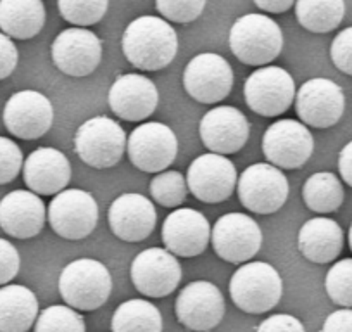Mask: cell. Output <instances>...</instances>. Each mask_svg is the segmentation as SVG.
Wrapping results in <instances>:
<instances>
[{
    "label": "cell",
    "instance_id": "obj_1",
    "mask_svg": "<svg viewBox=\"0 0 352 332\" xmlns=\"http://www.w3.org/2000/svg\"><path fill=\"white\" fill-rule=\"evenodd\" d=\"M123 54L142 71H159L173 63L178 52V35L166 19L140 16L123 33Z\"/></svg>",
    "mask_w": 352,
    "mask_h": 332
},
{
    "label": "cell",
    "instance_id": "obj_2",
    "mask_svg": "<svg viewBox=\"0 0 352 332\" xmlns=\"http://www.w3.org/2000/svg\"><path fill=\"white\" fill-rule=\"evenodd\" d=\"M113 279L104 263L80 258L67 263L59 277V293L67 307L92 311L102 307L111 296Z\"/></svg>",
    "mask_w": 352,
    "mask_h": 332
},
{
    "label": "cell",
    "instance_id": "obj_3",
    "mask_svg": "<svg viewBox=\"0 0 352 332\" xmlns=\"http://www.w3.org/2000/svg\"><path fill=\"white\" fill-rule=\"evenodd\" d=\"M230 49L247 66H264L280 56L283 33L278 23L264 14H245L230 30Z\"/></svg>",
    "mask_w": 352,
    "mask_h": 332
},
{
    "label": "cell",
    "instance_id": "obj_4",
    "mask_svg": "<svg viewBox=\"0 0 352 332\" xmlns=\"http://www.w3.org/2000/svg\"><path fill=\"white\" fill-rule=\"evenodd\" d=\"M232 301L245 313H266L282 300L283 282L278 270L270 263H243L230 280Z\"/></svg>",
    "mask_w": 352,
    "mask_h": 332
},
{
    "label": "cell",
    "instance_id": "obj_5",
    "mask_svg": "<svg viewBox=\"0 0 352 332\" xmlns=\"http://www.w3.org/2000/svg\"><path fill=\"white\" fill-rule=\"evenodd\" d=\"M126 134L118 121L96 116L80 125L74 135V151L88 166L104 170L121 161L126 149Z\"/></svg>",
    "mask_w": 352,
    "mask_h": 332
},
{
    "label": "cell",
    "instance_id": "obj_6",
    "mask_svg": "<svg viewBox=\"0 0 352 332\" xmlns=\"http://www.w3.org/2000/svg\"><path fill=\"white\" fill-rule=\"evenodd\" d=\"M236 194L249 211L272 215L287 203L290 185L280 168L270 163H254L236 180Z\"/></svg>",
    "mask_w": 352,
    "mask_h": 332
},
{
    "label": "cell",
    "instance_id": "obj_7",
    "mask_svg": "<svg viewBox=\"0 0 352 332\" xmlns=\"http://www.w3.org/2000/svg\"><path fill=\"white\" fill-rule=\"evenodd\" d=\"M243 97L254 113L266 118L280 116L296 99V81L280 66L259 68L243 83Z\"/></svg>",
    "mask_w": 352,
    "mask_h": 332
},
{
    "label": "cell",
    "instance_id": "obj_8",
    "mask_svg": "<svg viewBox=\"0 0 352 332\" xmlns=\"http://www.w3.org/2000/svg\"><path fill=\"white\" fill-rule=\"evenodd\" d=\"M99 222V205L90 192L64 189L49 205V223L63 239H85Z\"/></svg>",
    "mask_w": 352,
    "mask_h": 332
},
{
    "label": "cell",
    "instance_id": "obj_9",
    "mask_svg": "<svg viewBox=\"0 0 352 332\" xmlns=\"http://www.w3.org/2000/svg\"><path fill=\"white\" fill-rule=\"evenodd\" d=\"M126 152L135 168L147 174H161L178 154V138L168 125L148 121L131 132Z\"/></svg>",
    "mask_w": 352,
    "mask_h": 332
},
{
    "label": "cell",
    "instance_id": "obj_10",
    "mask_svg": "<svg viewBox=\"0 0 352 332\" xmlns=\"http://www.w3.org/2000/svg\"><path fill=\"white\" fill-rule=\"evenodd\" d=\"M233 70L225 57L214 52L197 54L184 71V87L188 96L202 104H218L233 89Z\"/></svg>",
    "mask_w": 352,
    "mask_h": 332
},
{
    "label": "cell",
    "instance_id": "obj_11",
    "mask_svg": "<svg viewBox=\"0 0 352 332\" xmlns=\"http://www.w3.org/2000/svg\"><path fill=\"white\" fill-rule=\"evenodd\" d=\"M313 151V135L300 121L278 120L264 132L263 152L276 168L297 170L309 161Z\"/></svg>",
    "mask_w": 352,
    "mask_h": 332
},
{
    "label": "cell",
    "instance_id": "obj_12",
    "mask_svg": "<svg viewBox=\"0 0 352 332\" xmlns=\"http://www.w3.org/2000/svg\"><path fill=\"white\" fill-rule=\"evenodd\" d=\"M214 253L228 263H247L259 253L263 232L257 222L243 213H226L211 230Z\"/></svg>",
    "mask_w": 352,
    "mask_h": 332
},
{
    "label": "cell",
    "instance_id": "obj_13",
    "mask_svg": "<svg viewBox=\"0 0 352 332\" xmlns=\"http://www.w3.org/2000/svg\"><path fill=\"white\" fill-rule=\"evenodd\" d=\"M178 322L194 332H209L225 317V298L208 280H195L180 291L175 303Z\"/></svg>",
    "mask_w": 352,
    "mask_h": 332
},
{
    "label": "cell",
    "instance_id": "obj_14",
    "mask_svg": "<svg viewBox=\"0 0 352 332\" xmlns=\"http://www.w3.org/2000/svg\"><path fill=\"white\" fill-rule=\"evenodd\" d=\"M52 61L67 76L92 74L102 61V42L87 28H67L56 37L50 47Z\"/></svg>",
    "mask_w": 352,
    "mask_h": 332
},
{
    "label": "cell",
    "instance_id": "obj_15",
    "mask_svg": "<svg viewBox=\"0 0 352 332\" xmlns=\"http://www.w3.org/2000/svg\"><path fill=\"white\" fill-rule=\"evenodd\" d=\"M236 168L226 156L208 152L192 161L187 185L195 199L208 205L223 203L236 187Z\"/></svg>",
    "mask_w": 352,
    "mask_h": 332
},
{
    "label": "cell",
    "instance_id": "obj_16",
    "mask_svg": "<svg viewBox=\"0 0 352 332\" xmlns=\"http://www.w3.org/2000/svg\"><path fill=\"white\" fill-rule=\"evenodd\" d=\"M131 282L147 298L169 296L182 280V267L173 253L162 247H148L135 256L130 269Z\"/></svg>",
    "mask_w": 352,
    "mask_h": 332
},
{
    "label": "cell",
    "instance_id": "obj_17",
    "mask_svg": "<svg viewBox=\"0 0 352 332\" xmlns=\"http://www.w3.org/2000/svg\"><path fill=\"white\" fill-rule=\"evenodd\" d=\"M345 97L340 87L328 78H311L296 94V111L304 125L330 128L340 121Z\"/></svg>",
    "mask_w": 352,
    "mask_h": 332
},
{
    "label": "cell",
    "instance_id": "obj_18",
    "mask_svg": "<svg viewBox=\"0 0 352 332\" xmlns=\"http://www.w3.org/2000/svg\"><path fill=\"white\" fill-rule=\"evenodd\" d=\"M54 123L52 103L36 90H21L11 96L4 107V125L9 134L23 141L43 137Z\"/></svg>",
    "mask_w": 352,
    "mask_h": 332
},
{
    "label": "cell",
    "instance_id": "obj_19",
    "mask_svg": "<svg viewBox=\"0 0 352 332\" xmlns=\"http://www.w3.org/2000/svg\"><path fill=\"white\" fill-rule=\"evenodd\" d=\"M161 236L169 253L182 258H194L206 251L211 239V227L197 209L178 208L166 216Z\"/></svg>",
    "mask_w": 352,
    "mask_h": 332
},
{
    "label": "cell",
    "instance_id": "obj_20",
    "mask_svg": "<svg viewBox=\"0 0 352 332\" xmlns=\"http://www.w3.org/2000/svg\"><path fill=\"white\" fill-rule=\"evenodd\" d=\"M249 120L232 106H218L202 116L199 125L202 144L214 154H235L249 141Z\"/></svg>",
    "mask_w": 352,
    "mask_h": 332
},
{
    "label": "cell",
    "instance_id": "obj_21",
    "mask_svg": "<svg viewBox=\"0 0 352 332\" xmlns=\"http://www.w3.org/2000/svg\"><path fill=\"white\" fill-rule=\"evenodd\" d=\"M109 106L124 121H144L159 104V92L154 81L144 74L128 73L114 80L109 90Z\"/></svg>",
    "mask_w": 352,
    "mask_h": 332
},
{
    "label": "cell",
    "instance_id": "obj_22",
    "mask_svg": "<svg viewBox=\"0 0 352 332\" xmlns=\"http://www.w3.org/2000/svg\"><path fill=\"white\" fill-rule=\"evenodd\" d=\"M157 213L145 196L126 192L118 196L109 208V225L114 236L124 242H140L155 229Z\"/></svg>",
    "mask_w": 352,
    "mask_h": 332
},
{
    "label": "cell",
    "instance_id": "obj_23",
    "mask_svg": "<svg viewBox=\"0 0 352 332\" xmlns=\"http://www.w3.org/2000/svg\"><path fill=\"white\" fill-rule=\"evenodd\" d=\"M45 205L32 191L9 192L0 201V229L16 239H32L45 225Z\"/></svg>",
    "mask_w": 352,
    "mask_h": 332
},
{
    "label": "cell",
    "instance_id": "obj_24",
    "mask_svg": "<svg viewBox=\"0 0 352 332\" xmlns=\"http://www.w3.org/2000/svg\"><path fill=\"white\" fill-rule=\"evenodd\" d=\"M23 177L35 194H59L71 180L69 159L54 147H38L26 158Z\"/></svg>",
    "mask_w": 352,
    "mask_h": 332
},
{
    "label": "cell",
    "instance_id": "obj_25",
    "mask_svg": "<svg viewBox=\"0 0 352 332\" xmlns=\"http://www.w3.org/2000/svg\"><path fill=\"white\" fill-rule=\"evenodd\" d=\"M297 242L304 258L318 265H324L337 260L340 255L344 247V230L335 220L318 216L307 220L300 227Z\"/></svg>",
    "mask_w": 352,
    "mask_h": 332
},
{
    "label": "cell",
    "instance_id": "obj_26",
    "mask_svg": "<svg viewBox=\"0 0 352 332\" xmlns=\"http://www.w3.org/2000/svg\"><path fill=\"white\" fill-rule=\"evenodd\" d=\"M38 318V300L19 284L0 287V332H26Z\"/></svg>",
    "mask_w": 352,
    "mask_h": 332
},
{
    "label": "cell",
    "instance_id": "obj_27",
    "mask_svg": "<svg viewBox=\"0 0 352 332\" xmlns=\"http://www.w3.org/2000/svg\"><path fill=\"white\" fill-rule=\"evenodd\" d=\"M45 25L42 0H0V28L9 39L30 40Z\"/></svg>",
    "mask_w": 352,
    "mask_h": 332
},
{
    "label": "cell",
    "instance_id": "obj_28",
    "mask_svg": "<svg viewBox=\"0 0 352 332\" xmlns=\"http://www.w3.org/2000/svg\"><path fill=\"white\" fill-rule=\"evenodd\" d=\"M345 16V0H296V18L311 33L338 28Z\"/></svg>",
    "mask_w": 352,
    "mask_h": 332
},
{
    "label": "cell",
    "instance_id": "obj_29",
    "mask_svg": "<svg viewBox=\"0 0 352 332\" xmlns=\"http://www.w3.org/2000/svg\"><path fill=\"white\" fill-rule=\"evenodd\" d=\"M113 332H162L157 307L145 300H128L116 308L111 322Z\"/></svg>",
    "mask_w": 352,
    "mask_h": 332
},
{
    "label": "cell",
    "instance_id": "obj_30",
    "mask_svg": "<svg viewBox=\"0 0 352 332\" xmlns=\"http://www.w3.org/2000/svg\"><path fill=\"white\" fill-rule=\"evenodd\" d=\"M344 187L331 172H318L311 175L302 187V198L307 208L320 215L337 211L344 203Z\"/></svg>",
    "mask_w": 352,
    "mask_h": 332
},
{
    "label": "cell",
    "instance_id": "obj_31",
    "mask_svg": "<svg viewBox=\"0 0 352 332\" xmlns=\"http://www.w3.org/2000/svg\"><path fill=\"white\" fill-rule=\"evenodd\" d=\"M187 194V178L180 172H161L151 182V196L155 203L166 206V208H176V206L184 205Z\"/></svg>",
    "mask_w": 352,
    "mask_h": 332
},
{
    "label": "cell",
    "instance_id": "obj_32",
    "mask_svg": "<svg viewBox=\"0 0 352 332\" xmlns=\"http://www.w3.org/2000/svg\"><path fill=\"white\" fill-rule=\"evenodd\" d=\"M60 16L74 26H92L102 21L109 9V0H57Z\"/></svg>",
    "mask_w": 352,
    "mask_h": 332
},
{
    "label": "cell",
    "instance_id": "obj_33",
    "mask_svg": "<svg viewBox=\"0 0 352 332\" xmlns=\"http://www.w3.org/2000/svg\"><path fill=\"white\" fill-rule=\"evenodd\" d=\"M35 332H87L85 320L74 308L52 304L38 315Z\"/></svg>",
    "mask_w": 352,
    "mask_h": 332
},
{
    "label": "cell",
    "instance_id": "obj_34",
    "mask_svg": "<svg viewBox=\"0 0 352 332\" xmlns=\"http://www.w3.org/2000/svg\"><path fill=\"white\" fill-rule=\"evenodd\" d=\"M324 289L335 304L352 308V258L333 263L324 277Z\"/></svg>",
    "mask_w": 352,
    "mask_h": 332
},
{
    "label": "cell",
    "instance_id": "obj_35",
    "mask_svg": "<svg viewBox=\"0 0 352 332\" xmlns=\"http://www.w3.org/2000/svg\"><path fill=\"white\" fill-rule=\"evenodd\" d=\"M208 0H155V9L173 23H192L204 12Z\"/></svg>",
    "mask_w": 352,
    "mask_h": 332
},
{
    "label": "cell",
    "instance_id": "obj_36",
    "mask_svg": "<svg viewBox=\"0 0 352 332\" xmlns=\"http://www.w3.org/2000/svg\"><path fill=\"white\" fill-rule=\"evenodd\" d=\"M23 168V152L14 141L0 137V185L9 184Z\"/></svg>",
    "mask_w": 352,
    "mask_h": 332
},
{
    "label": "cell",
    "instance_id": "obj_37",
    "mask_svg": "<svg viewBox=\"0 0 352 332\" xmlns=\"http://www.w3.org/2000/svg\"><path fill=\"white\" fill-rule=\"evenodd\" d=\"M330 56L337 70L352 76V26L342 30L335 37L330 47Z\"/></svg>",
    "mask_w": 352,
    "mask_h": 332
},
{
    "label": "cell",
    "instance_id": "obj_38",
    "mask_svg": "<svg viewBox=\"0 0 352 332\" xmlns=\"http://www.w3.org/2000/svg\"><path fill=\"white\" fill-rule=\"evenodd\" d=\"M21 258L9 240L0 239V286H8L19 272Z\"/></svg>",
    "mask_w": 352,
    "mask_h": 332
},
{
    "label": "cell",
    "instance_id": "obj_39",
    "mask_svg": "<svg viewBox=\"0 0 352 332\" xmlns=\"http://www.w3.org/2000/svg\"><path fill=\"white\" fill-rule=\"evenodd\" d=\"M256 332H306L299 318L287 313H276L263 320Z\"/></svg>",
    "mask_w": 352,
    "mask_h": 332
},
{
    "label": "cell",
    "instance_id": "obj_40",
    "mask_svg": "<svg viewBox=\"0 0 352 332\" xmlns=\"http://www.w3.org/2000/svg\"><path fill=\"white\" fill-rule=\"evenodd\" d=\"M19 54L14 42L6 33H0V80L11 76L18 66Z\"/></svg>",
    "mask_w": 352,
    "mask_h": 332
},
{
    "label": "cell",
    "instance_id": "obj_41",
    "mask_svg": "<svg viewBox=\"0 0 352 332\" xmlns=\"http://www.w3.org/2000/svg\"><path fill=\"white\" fill-rule=\"evenodd\" d=\"M320 332H352V308H342L328 315Z\"/></svg>",
    "mask_w": 352,
    "mask_h": 332
},
{
    "label": "cell",
    "instance_id": "obj_42",
    "mask_svg": "<svg viewBox=\"0 0 352 332\" xmlns=\"http://www.w3.org/2000/svg\"><path fill=\"white\" fill-rule=\"evenodd\" d=\"M338 172L340 177L349 187H352V141L344 145L338 156Z\"/></svg>",
    "mask_w": 352,
    "mask_h": 332
},
{
    "label": "cell",
    "instance_id": "obj_43",
    "mask_svg": "<svg viewBox=\"0 0 352 332\" xmlns=\"http://www.w3.org/2000/svg\"><path fill=\"white\" fill-rule=\"evenodd\" d=\"M254 4L264 12H272V14H282V12L289 11L296 0H254Z\"/></svg>",
    "mask_w": 352,
    "mask_h": 332
},
{
    "label": "cell",
    "instance_id": "obj_44",
    "mask_svg": "<svg viewBox=\"0 0 352 332\" xmlns=\"http://www.w3.org/2000/svg\"><path fill=\"white\" fill-rule=\"evenodd\" d=\"M349 246H351V251H352V223H351V229H349Z\"/></svg>",
    "mask_w": 352,
    "mask_h": 332
}]
</instances>
